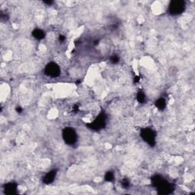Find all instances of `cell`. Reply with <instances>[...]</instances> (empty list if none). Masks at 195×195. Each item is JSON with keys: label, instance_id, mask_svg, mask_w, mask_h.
Segmentation results:
<instances>
[{"label": "cell", "instance_id": "obj_1", "mask_svg": "<svg viewBox=\"0 0 195 195\" xmlns=\"http://www.w3.org/2000/svg\"><path fill=\"white\" fill-rule=\"evenodd\" d=\"M152 185L157 188L161 194H169L174 191L173 185L159 175H155L152 177Z\"/></svg>", "mask_w": 195, "mask_h": 195}, {"label": "cell", "instance_id": "obj_2", "mask_svg": "<svg viewBox=\"0 0 195 195\" xmlns=\"http://www.w3.org/2000/svg\"><path fill=\"white\" fill-rule=\"evenodd\" d=\"M185 2L181 0H174L169 6V12L171 15H178L185 10Z\"/></svg>", "mask_w": 195, "mask_h": 195}, {"label": "cell", "instance_id": "obj_3", "mask_svg": "<svg viewBox=\"0 0 195 195\" xmlns=\"http://www.w3.org/2000/svg\"><path fill=\"white\" fill-rule=\"evenodd\" d=\"M63 139L68 145H74L77 141V134L72 127H66L63 130Z\"/></svg>", "mask_w": 195, "mask_h": 195}, {"label": "cell", "instance_id": "obj_4", "mask_svg": "<svg viewBox=\"0 0 195 195\" xmlns=\"http://www.w3.org/2000/svg\"><path fill=\"white\" fill-rule=\"evenodd\" d=\"M140 136L142 139H143L146 143H147L150 146L153 147L155 146L156 134L153 130L150 128H144L140 132Z\"/></svg>", "mask_w": 195, "mask_h": 195}, {"label": "cell", "instance_id": "obj_5", "mask_svg": "<svg viewBox=\"0 0 195 195\" xmlns=\"http://www.w3.org/2000/svg\"><path fill=\"white\" fill-rule=\"evenodd\" d=\"M106 125V115L104 113H101L94 120L93 122L88 123L87 126L88 128L93 130H100L104 128Z\"/></svg>", "mask_w": 195, "mask_h": 195}, {"label": "cell", "instance_id": "obj_6", "mask_svg": "<svg viewBox=\"0 0 195 195\" xmlns=\"http://www.w3.org/2000/svg\"><path fill=\"white\" fill-rule=\"evenodd\" d=\"M45 74L52 78H56L60 75V68L56 63H50L45 67Z\"/></svg>", "mask_w": 195, "mask_h": 195}, {"label": "cell", "instance_id": "obj_7", "mask_svg": "<svg viewBox=\"0 0 195 195\" xmlns=\"http://www.w3.org/2000/svg\"><path fill=\"white\" fill-rule=\"evenodd\" d=\"M17 187L18 185L15 182H10V183L6 184L4 185V191L6 194H14L17 193Z\"/></svg>", "mask_w": 195, "mask_h": 195}, {"label": "cell", "instance_id": "obj_8", "mask_svg": "<svg viewBox=\"0 0 195 195\" xmlns=\"http://www.w3.org/2000/svg\"><path fill=\"white\" fill-rule=\"evenodd\" d=\"M56 173H57V170L54 169L51 170L50 172H48L45 176H44L43 181H44V184L46 185H49V184H51L53 181L55 179V177H56Z\"/></svg>", "mask_w": 195, "mask_h": 195}, {"label": "cell", "instance_id": "obj_9", "mask_svg": "<svg viewBox=\"0 0 195 195\" xmlns=\"http://www.w3.org/2000/svg\"><path fill=\"white\" fill-rule=\"evenodd\" d=\"M32 35H33V37L34 38H36L37 40H42L45 37V33L41 29L36 28V29H34L33 31V32H32Z\"/></svg>", "mask_w": 195, "mask_h": 195}, {"label": "cell", "instance_id": "obj_10", "mask_svg": "<svg viewBox=\"0 0 195 195\" xmlns=\"http://www.w3.org/2000/svg\"><path fill=\"white\" fill-rule=\"evenodd\" d=\"M156 108L159 110H164L166 107V102L164 98H159L155 102Z\"/></svg>", "mask_w": 195, "mask_h": 195}, {"label": "cell", "instance_id": "obj_11", "mask_svg": "<svg viewBox=\"0 0 195 195\" xmlns=\"http://www.w3.org/2000/svg\"><path fill=\"white\" fill-rule=\"evenodd\" d=\"M136 98H137L138 102H139V103H144L146 102V95L144 92L143 91L139 90L137 93V95H136Z\"/></svg>", "mask_w": 195, "mask_h": 195}, {"label": "cell", "instance_id": "obj_12", "mask_svg": "<svg viewBox=\"0 0 195 195\" xmlns=\"http://www.w3.org/2000/svg\"><path fill=\"white\" fill-rule=\"evenodd\" d=\"M104 179L106 181H108V182H111V181H113L114 179V175L112 171H108L107 173L104 175Z\"/></svg>", "mask_w": 195, "mask_h": 195}, {"label": "cell", "instance_id": "obj_13", "mask_svg": "<svg viewBox=\"0 0 195 195\" xmlns=\"http://www.w3.org/2000/svg\"><path fill=\"white\" fill-rule=\"evenodd\" d=\"M119 60L120 58L118 55H113V56H111V58H110V61H111V63L113 64L118 63V62H119Z\"/></svg>", "mask_w": 195, "mask_h": 195}, {"label": "cell", "instance_id": "obj_14", "mask_svg": "<svg viewBox=\"0 0 195 195\" xmlns=\"http://www.w3.org/2000/svg\"><path fill=\"white\" fill-rule=\"evenodd\" d=\"M121 185L123 188H128L130 186V182L127 179H123L121 181Z\"/></svg>", "mask_w": 195, "mask_h": 195}, {"label": "cell", "instance_id": "obj_15", "mask_svg": "<svg viewBox=\"0 0 195 195\" xmlns=\"http://www.w3.org/2000/svg\"><path fill=\"white\" fill-rule=\"evenodd\" d=\"M65 40H66V38H65L63 35H60V36L59 37V40H60V42H63Z\"/></svg>", "mask_w": 195, "mask_h": 195}, {"label": "cell", "instance_id": "obj_16", "mask_svg": "<svg viewBox=\"0 0 195 195\" xmlns=\"http://www.w3.org/2000/svg\"><path fill=\"white\" fill-rule=\"evenodd\" d=\"M22 111H23V110H22V108H20V107H19V108H16V111L18 112V114L22 113Z\"/></svg>", "mask_w": 195, "mask_h": 195}, {"label": "cell", "instance_id": "obj_17", "mask_svg": "<svg viewBox=\"0 0 195 195\" xmlns=\"http://www.w3.org/2000/svg\"><path fill=\"white\" fill-rule=\"evenodd\" d=\"M44 3H46L47 5H52L54 3V2L53 1H44Z\"/></svg>", "mask_w": 195, "mask_h": 195}, {"label": "cell", "instance_id": "obj_18", "mask_svg": "<svg viewBox=\"0 0 195 195\" xmlns=\"http://www.w3.org/2000/svg\"><path fill=\"white\" fill-rule=\"evenodd\" d=\"M139 81V77H136L135 80H134V82H138Z\"/></svg>", "mask_w": 195, "mask_h": 195}]
</instances>
